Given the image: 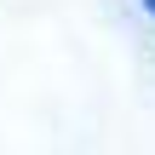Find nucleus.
Masks as SVG:
<instances>
[{
    "label": "nucleus",
    "instance_id": "obj_1",
    "mask_svg": "<svg viewBox=\"0 0 155 155\" xmlns=\"http://www.w3.org/2000/svg\"><path fill=\"white\" fill-rule=\"evenodd\" d=\"M144 6H150V12H155V0H144Z\"/></svg>",
    "mask_w": 155,
    "mask_h": 155
}]
</instances>
